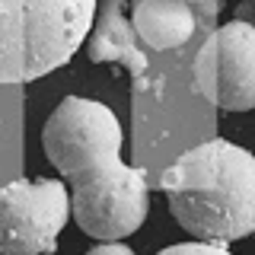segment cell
<instances>
[{
    "instance_id": "cell-3",
    "label": "cell",
    "mask_w": 255,
    "mask_h": 255,
    "mask_svg": "<svg viewBox=\"0 0 255 255\" xmlns=\"http://www.w3.org/2000/svg\"><path fill=\"white\" fill-rule=\"evenodd\" d=\"M99 0H0V83L64 67L90 38Z\"/></svg>"
},
{
    "instance_id": "cell-8",
    "label": "cell",
    "mask_w": 255,
    "mask_h": 255,
    "mask_svg": "<svg viewBox=\"0 0 255 255\" xmlns=\"http://www.w3.org/2000/svg\"><path fill=\"white\" fill-rule=\"evenodd\" d=\"M159 255H233V252H230L227 246H220V243H201V239H195V243L169 246V249H163Z\"/></svg>"
},
{
    "instance_id": "cell-4",
    "label": "cell",
    "mask_w": 255,
    "mask_h": 255,
    "mask_svg": "<svg viewBox=\"0 0 255 255\" xmlns=\"http://www.w3.org/2000/svg\"><path fill=\"white\" fill-rule=\"evenodd\" d=\"M70 217L61 179H16L0 185V255H48Z\"/></svg>"
},
{
    "instance_id": "cell-7",
    "label": "cell",
    "mask_w": 255,
    "mask_h": 255,
    "mask_svg": "<svg viewBox=\"0 0 255 255\" xmlns=\"http://www.w3.org/2000/svg\"><path fill=\"white\" fill-rule=\"evenodd\" d=\"M131 22L140 42H147L156 51L185 45L198 26L195 10L185 0H137Z\"/></svg>"
},
{
    "instance_id": "cell-5",
    "label": "cell",
    "mask_w": 255,
    "mask_h": 255,
    "mask_svg": "<svg viewBox=\"0 0 255 255\" xmlns=\"http://www.w3.org/2000/svg\"><path fill=\"white\" fill-rule=\"evenodd\" d=\"M191 86L223 112L255 109V22H223L204 38L191 64Z\"/></svg>"
},
{
    "instance_id": "cell-10",
    "label": "cell",
    "mask_w": 255,
    "mask_h": 255,
    "mask_svg": "<svg viewBox=\"0 0 255 255\" xmlns=\"http://www.w3.org/2000/svg\"><path fill=\"white\" fill-rule=\"evenodd\" d=\"M185 3H207V0H185Z\"/></svg>"
},
{
    "instance_id": "cell-11",
    "label": "cell",
    "mask_w": 255,
    "mask_h": 255,
    "mask_svg": "<svg viewBox=\"0 0 255 255\" xmlns=\"http://www.w3.org/2000/svg\"><path fill=\"white\" fill-rule=\"evenodd\" d=\"M252 3H255V0H252Z\"/></svg>"
},
{
    "instance_id": "cell-9",
    "label": "cell",
    "mask_w": 255,
    "mask_h": 255,
    "mask_svg": "<svg viewBox=\"0 0 255 255\" xmlns=\"http://www.w3.org/2000/svg\"><path fill=\"white\" fill-rule=\"evenodd\" d=\"M86 255H137L131 246L118 243V239H99V246H93Z\"/></svg>"
},
{
    "instance_id": "cell-2",
    "label": "cell",
    "mask_w": 255,
    "mask_h": 255,
    "mask_svg": "<svg viewBox=\"0 0 255 255\" xmlns=\"http://www.w3.org/2000/svg\"><path fill=\"white\" fill-rule=\"evenodd\" d=\"M159 188L179 227L201 243L227 246L255 233V153L233 140L185 150L159 175Z\"/></svg>"
},
{
    "instance_id": "cell-6",
    "label": "cell",
    "mask_w": 255,
    "mask_h": 255,
    "mask_svg": "<svg viewBox=\"0 0 255 255\" xmlns=\"http://www.w3.org/2000/svg\"><path fill=\"white\" fill-rule=\"evenodd\" d=\"M125 3L128 0H99L96 3V19L90 29L86 54H90L93 64H122L134 80H140L147 74L150 61L137 45L134 22L125 16Z\"/></svg>"
},
{
    "instance_id": "cell-1",
    "label": "cell",
    "mask_w": 255,
    "mask_h": 255,
    "mask_svg": "<svg viewBox=\"0 0 255 255\" xmlns=\"http://www.w3.org/2000/svg\"><path fill=\"white\" fill-rule=\"evenodd\" d=\"M125 131L106 102L67 96L48 115L42 147L70 182V214L93 239L137 233L150 211V175L122 159Z\"/></svg>"
}]
</instances>
